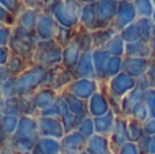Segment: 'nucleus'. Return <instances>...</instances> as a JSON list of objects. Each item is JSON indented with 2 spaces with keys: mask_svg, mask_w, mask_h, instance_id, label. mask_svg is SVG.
I'll return each instance as SVG.
<instances>
[{
  "mask_svg": "<svg viewBox=\"0 0 155 154\" xmlns=\"http://www.w3.org/2000/svg\"><path fill=\"white\" fill-rule=\"evenodd\" d=\"M2 98H11L16 95V78H10L8 81L3 82L2 86Z\"/></svg>",
  "mask_w": 155,
  "mask_h": 154,
  "instance_id": "obj_42",
  "label": "nucleus"
},
{
  "mask_svg": "<svg viewBox=\"0 0 155 154\" xmlns=\"http://www.w3.org/2000/svg\"><path fill=\"white\" fill-rule=\"evenodd\" d=\"M46 79L48 68L38 64H31L25 72L16 76V95L30 97L46 86Z\"/></svg>",
  "mask_w": 155,
  "mask_h": 154,
  "instance_id": "obj_2",
  "label": "nucleus"
},
{
  "mask_svg": "<svg viewBox=\"0 0 155 154\" xmlns=\"http://www.w3.org/2000/svg\"><path fill=\"white\" fill-rule=\"evenodd\" d=\"M154 38H155V26H154Z\"/></svg>",
  "mask_w": 155,
  "mask_h": 154,
  "instance_id": "obj_61",
  "label": "nucleus"
},
{
  "mask_svg": "<svg viewBox=\"0 0 155 154\" xmlns=\"http://www.w3.org/2000/svg\"><path fill=\"white\" fill-rule=\"evenodd\" d=\"M31 64H34V63L29 62V60L23 59V57H21V56L12 55L11 59H10V62L7 63L5 67H7L11 78H16V76H19L22 72H25V71H26Z\"/></svg>",
  "mask_w": 155,
  "mask_h": 154,
  "instance_id": "obj_32",
  "label": "nucleus"
},
{
  "mask_svg": "<svg viewBox=\"0 0 155 154\" xmlns=\"http://www.w3.org/2000/svg\"><path fill=\"white\" fill-rule=\"evenodd\" d=\"M143 127H144L146 135L155 136V119H148L147 122L143 124Z\"/></svg>",
  "mask_w": 155,
  "mask_h": 154,
  "instance_id": "obj_51",
  "label": "nucleus"
},
{
  "mask_svg": "<svg viewBox=\"0 0 155 154\" xmlns=\"http://www.w3.org/2000/svg\"><path fill=\"white\" fill-rule=\"evenodd\" d=\"M10 78H11V75H10V72H8L7 67H5V65H0V83L8 81Z\"/></svg>",
  "mask_w": 155,
  "mask_h": 154,
  "instance_id": "obj_54",
  "label": "nucleus"
},
{
  "mask_svg": "<svg viewBox=\"0 0 155 154\" xmlns=\"http://www.w3.org/2000/svg\"><path fill=\"white\" fill-rule=\"evenodd\" d=\"M125 48H127V42L121 38L120 34H116L114 37L110 40V42L107 44L105 49H106L112 56L125 57Z\"/></svg>",
  "mask_w": 155,
  "mask_h": 154,
  "instance_id": "obj_34",
  "label": "nucleus"
},
{
  "mask_svg": "<svg viewBox=\"0 0 155 154\" xmlns=\"http://www.w3.org/2000/svg\"><path fill=\"white\" fill-rule=\"evenodd\" d=\"M129 119H134V120H136V122L142 123V124H144V123L150 119L148 109H147V106H146V104L143 102V101L135 104V106L132 108L131 117H129Z\"/></svg>",
  "mask_w": 155,
  "mask_h": 154,
  "instance_id": "obj_38",
  "label": "nucleus"
},
{
  "mask_svg": "<svg viewBox=\"0 0 155 154\" xmlns=\"http://www.w3.org/2000/svg\"><path fill=\"white\" fill-rule=\"evenodd\" d=\"M125 57H142V59H150L151 57V45L146 41H136V42L127 44Z\"/></svg>",
  "mask_w": 155,
  "mask_h": 154,
  "instance_id": "obj_30",
  "label": "nucleus"
},
{
  "mask_svg": "<svg viewBox=\"0 0 155 154\" xmlns=\"http://www.w3.org/2000/svg\"><path fill=\"white\" fill-rule=\"evenodd\" d=\"M74 75L71 74V71H68L63 64L52 67L48 70V79H46V87H51L54 92L63 93L64 90H67V87L72 83Z\"/></svg>",
  "mask_w": 155,
  "mask_h": 154,
  "instance_id": "obj_8",
  "label": "nucleus"
},
{
  "mask_svg": "<svg viewBox=\"0 0 155 154\" xmlns=\"http://www.w3.org/2000/svg\"><path fill=\"white\" fill-rule=\"evenodd\" d=\"M146 78H147V82H148L150 89L155 90V62L154 60H151L150 67H148L147 72H146Z\"/></svg>",
  "mask_w": 155,
  "mask_h": 154,
  "instance_id": "obj_49",
  "label": "nucleus"
},
{
  "mask_svg": "<svg viewBox=\"0 0 155 154\" xmlns=\"http://www.w3.org/2000/svg\"><path fill=\"white\" fill-rule=\"evenodd\" d=\"M78 131L83 134L87 139L93 138L95 135V124H94V119L91 116H87L79 126H78Z\"/></svg>",
  "mask_w": 155,
  "mask_h": 154,
  "instance_id": "obj_41",
  "label": "nucleus"
},
{
  "mask_svg": "<svg viewBox=\"0 0 155 154\" xmlns=\"http://www.w3.org/2000/svg\"><path fill=\"white\" fill-rule=\"evenodd\" d=\"M0 7H4L5 10L12 12L18 18V14L21 12V10L25 5L22 3V0H0Z\"/></svg>",
  "mask_w": 155,
  "mask_h": 154,
  "instance_id": "obj_43",
  "label": "nucleus"
},
{
  "mask_svg": "<svg viewBox=\"0 0 155 154\" xmlns=\"http://www.w3.org/2000/svg\"><path fill=\"white\" fill-rule=\"evenodd\" d=\"M112 55L106 49H94L93 51V62L94 68H95V76L99 83L107 82L106 79V67Z\"/></svg>",
  "mask_w": 155,
  "mask_h": 154,
  "instance_id": "obj_21",
  "label": "nucleus"
},
{
  "mask_svg": "<svg viewBox=\"0 0 155 154\" xmlns=\"http://www.w3.org/2000/svg\"><path fill=\"white\" fill-rule=\"evenodd\" d=\"M82 7L83 5L79 3V0H54L51 14L60 26L76 29L79 27Z\"/></svg>",
  "mask_w": 155,
  "mask_h": 154,
  "instance_id": "obj_4",
  "label": "nucleus"
},
{
  "mask_svg": "<svg viewBox=\"0 0 155 154\" xmlns=\"http://www.w3.org/2000/svg\"><path fill=\"white\" fill-rule=\"evenodd\" d=\"M116 34H118V32L113 26L106 27V29H97L94 32H91L94 49H105Z\"/></svg>",
  "mask_w": 155,
  "mask_h": 154,
  "instance_id": "obj_28",
  "label": "nucleus"
},
{
  "mask_svg": "<svg viewBox=\"0 0 155 154\" xmlns=\"http://www.w3.org/2000/svg\"><path fill=\"white\" fill-rule=\"evenodd\" d=\"M79 26L88 32H94L98 29V16H97V3L86 4L82 7Z\"/></svg>",
  "mask_w": 155,
  "mask_h": 154,
  "instance_id": "obj_23",
  "label": "nucleus"
},
{
  "mask_svg": "<svg viewBox=\"0 0 155 154\" xmlns=\"http://www.w3.org/2000/svg\"><path fill=\"white\" fill-rule=\"evenodd\" d=\"M60 95L63 97V100L65 101V104L68 105L71 113L74 115L76 120V124L79 126L86 117L88 116V106L87 101H83L80 98H78L76 95H74L72 93H70L68 90H64L63 93H60Z\"/></svg>",
  "mask_w": 155,
  "mask_h": 154,
  "instance_id": "obj_15",
  "label": "nucleus"
},
{
  "mask_svg": "<svg viewBox=\"0 0 155 154\" xmlns=\"http://www.w3.org/2000/svg\"><path fill=\"white\" fill-rule=\"evenodd\" d=\"M150 145H151V136L150 135H144L142 138V141L137 142L140 154H150Z\"/></svg>",
  "mask_w": 155,
  "mask_h": 154,
  "instance_id": "obj_48",
  "label": "nucleus"
},
{
  "mask_svg": "<svg viewBox=\"0 0 155 154\" xmlns=\"http://www.w3.org/2000/svg\"><path fill=\"white\" fill-rule=\"evenodd\" d=\"M150 154H155V136H151V145H150Z\"/></svg>",
  "mask_w": 155,
  "mask_h": 154,
  "instance_id": "obj_57",
  "label": "nucleus"
},
{
  "mask_svg": "<svg viewBox=\"0 0 155 154\" xmlns=\"http://www.w3.org/2000/svg\"><path fill=\"white\" fill-rule=\"evenodd\" d=\"M38 131L41 138H52L57 141H61L65 135L61 119L57 117L38 116Z\"/></svg>",
  "mask_w": 155,
  "mask_h": 154,
  "instance_id": "obj_11",
  "label": "nucleus"
},
{
  "mask_svg": "<svg viewBox=\"0 0 155 154\" xmlns=\"http://www.w3.org/2000/svg\"><path fill=\"white\" fill-rule=\"evenodd\" d=\"M40 10H33V8H27L23 7L21 10V12L18 14V18H16V25L22 26L27 30H31L35 32V27H37V22H38V16H40Z\"/></svg>",
  "mask_w": 155,
  "mask_h": 154,
  "instance_id": "obj_25",
  "label": "nucleus"
},
{
  "mask_svg": "<svg viewBox=\"0 0 155 154\" xmlns=\"http://www.w3.org/2000/svg\"><path fill=\"white\" fill-rule=\"evenodd\" d=\"M80 56H82V51H80L79 46H78L76 44L72 41V42H71L70 45L65 46L64 51H63V62H61V64L64 65L68 71H71V74H72V71L75 70L78 63H79Z\"/></svg>",
  "mask_w": 155,
  "mask_h": 154,
  "instance_id": "obj_27",
  "label": "nucleus"
},
{
  "mask_svg": "<svg viewBox=\"0 0 155 154\" xmlns=\"http://www.w3.org/2000/svg\"><path fill=\"white\" fill-rule=\"evenodd\" d=\"M25 7L33 8V10H42V0H22Z\"/></svg>",
  "mask_w": 155,
  "mask_h": 154,
  "instance_id": "obj_52",
  "label": "nucleus"
},
{
  "mask_svg": "<svg viewBox=\"0 0 155 154\" xmlns=\"http://www.w3.org/2000/svg\"><path fill=\"white\" fill-rule=\"evenodd\" d=\"M110 146H112L114 154L117 153V150L120 149L123 145H125L128 141V119L124 116H117L114 128H113L112 134L109 136Z\"/></svg>",
  "mask_w": 155,
  "mask_h": 154,
  "instance_id": "obj_17",
  "label": "nucleus"
},
{
  "mask_svg": "<svg viewBox=\"0 0 155 154\" xmlns=\"http://www.w3.org/2000/svg\"><path fill=\"white\" fill-rule=\"evenodd\" d=\"M70 93L76 95L78 98L83 101H88L97 92L101 90V85L97 79H90V78H80V79H74L72 83L67 87Z\"/></svg>",
  "mask_w": 155,
  "mask_h": 154,
  "instance_id": "obj_12",
  "label": "nucleus"
},
{
  "mask_svg": "<svg viewBox=\"0 0 155 154\" xmlns=\"http://www.w3.org/2000/svg\"><path fill=\"white\" fill-rule=\"evenodd\" d=\"M99 85H101V90L106 93L107 97L121 102V100L136 87L137 79L132 78V76H129L128 74H125L123 71L118 75H116L114 78Z\"/></svg>",
  "mask_w": 155,
  "mask_h": 154,
  "instance_id": "obj_6",
  "label": "nucleus"
},
{
  "mask_svg": "<svg viewBox=\"0 0 155 154\" xmlns=\"http://www.w3.org/2000/svg\"><path fill=\"white\" fill-rule=\"evenodd\" d=\"M86 153L87 154H114L112 146H110L109 138L102 135H97V134L93 138L88 139Z\"/></svg>",
  "mask_w": 155,
  "mask_h": 154,
  "instance_id": "obj_24",
  "label": "nucleus"
},
{
  "mask_svg": "<svg viewBox=\"0 0 155 154\" xmlns=\"http://www.w3.org/2000/svg\"><path fill=\"white\" fill-rule=\"evenodd\" d=\"M72 75L75 79H80V78L97 79L95 68H94V62H93V51L83 52L76 68L72 71Z\"/></svg>",
  "mask_w": 155,
  "mask_h": 154,
  "instance_id": "obj_20",
  "label": "nucleus"
},
{
  "mask_svg": "<svg viewBox=\"0 0 155 154\" xmlns=\"http://www.w3.org/2000/svg\"><path fill=\"white\" fill-rule=\"evenodd\" d=\"M146 135L144 127L142 123L136 122L134 119H128V141L137 143L142 141V138Z\"/></svg>",
  "mask_w": 155,
  "mask_h": 154,
  "instance_id": "obj_35",
  "label": "nucleus"
},
{
  "mask_svg": "<svg viewBox=\"0 0 155 154\" xmlns=\"http://www.w3.org/2000/svg\"><path fill=\"white\" fill-rule=\"evenodd\" d=\"M143 102L146 104V106H147V109H148L150 119H155V90L154 89H148L147 92H146Z\"/></svg>",
  "mask_w": 155,
  "mask_h": 154,
  "instance_id": "obj_44",
  "label": "nucleus"
},
{
  "mask_svg": "<svg viewBox=\"0 0 155 154\" xmlns=\"http://www.w3.org/2000/svg\"><path fill=\"white\" fill-rule=\"evenodd\" d=\"M120 0H99L97 3V16H98V29H106L113 26L117 16Z\"/></svg>",
  "mask_w": 155,
  "mask_h": 154,
  "instance_id": "obj_10",
  "label": "nucleus"
},
{
  "mask_svg": "<svg viewBox=\"0 0 155 154\" xmlns=\"http://www.w3.org/2000/svg\"><path fill=\"white\" fill-rule=\"evenodd\" d=\"M63 51L64 48L56 40L38 41L34 56H33V63L42 65L48 70L60 65L63 62Z\"/></svg>",
  "mask_w": 155,
  "mask_h": 154,
  "instance_id": "obj_5",
  "label": "nucleus"
},
{
  "mask_svg": "<svg viewBox=\"0 0 155 154\" xmlns=\"http://www.w3.org/2000/svg\"><path fill=\"white\" fill-rule=\"evenodd\" d=\"M68 154H87V153H86V150H84V152H80V153H68Z\"/></svg>",
  "mask_w": 155,
  "mask_h": 154,
  "instance_id": "obj_58",
  "label": "nucleus"
},
{
  "mask_svg": "<svg viewBox=\"0 0 155 154\" xmlns=\"http://www.w3.org/2000/svg\"><path fill=\"white\" fill-rule=\"evenodd\" d=\"M116 154H140V152H139V146H137V143L127 142L125 145H123V146L117 150Z\"/></svg>",
  "mask_w": 155,
  "mask_h": 154,
  "instance_id": "obj_47",
  "label": "nucleus"
},
{
  "mask_svg": "<svg viewBox=\"0 0 155 154\" xmlns=\"http://www.w3.org/2000/svg\"><path fill=\"white\" fill-rule=\"evenodd\" d=\"M0 25L14 27L16 25V15H14L8 10H5L4 7H0Z\"/></svg>",
  "mask_w": 155,
  "mask_h": 154,
  "instance_id": "obj_45",
  "label": "nucleus"
},
{
  "mask_svg": "<svg viewBox=\"0 0 155 154\" xmlns=\"http://www.w3.org/2000/svg\"><path fill=\"white\" fill-rule=\"evenodd\" d=\"M136 25L139 27V34L140 40L146 41V42H151L154 38V21L153 18H137Z\"/></svg>",
  "mask_w": 155,
  "mask_h": 154,
  "instance_id": "obj_33",
  "label": "nucleus"
},
{
  "mask_svg": "<svg viewBox=\"0 0 155 154\" xmlns=\"http://www.w3.org/2000/svg\"><path fill=\"white\" fill-rule=\"evenodd\" d=\"M38 41L40 40L35 35V32L15 25L12 27V35H11L8 46H10L12 55L21 56L33 63V56H34Z\"/></svg>",
  "mask_w": 155,
  "mask_h": 154,
  "instance_id": "obj_3",
  "label": "nucleus"
},
{
  "mask_svg": "<svg viewBox=\"0 0 155 154\" xmlns=\"http://www.w3.org/2000/svg\"><path fill=\"white\" fill-rule=\"evenodd\" d=\"M12 35V27L0 25V46H8Z\"/></svg>",
  "mask_w": 155,
  "mask_h": 154,
  "instance_id": "obj_46",
  "label": "nucleus"
},
{
  "mask_svg": "<svg viewBox=\"0 0 155 154\" xmlns=\"http://www.w3.org/2000/svg\"><path fill=\"white\" fill-rule=\"evenodd\" d=\"M61 147H63V154L68 153H80L84 152L87 147L88 139L83 135L80 131H72L64 135V138L61 139Z\"/></svg>",
  "mask_w": 155,
  "mask_h": 154,
  "instance_id": "obj_16",
  "label": "nucleus"
},
{
  "mask_svg": "<svg viewBox=\"0 0 155 154\" xmlns=\"http://www.w3.org/2000/svg\"><path fill=\"white\" fill-rule=\"evenodd\" d=\"M26 154H30V153H26Z\"/></svg>",
  "mask_w": 155,
  "mask_h": 154,
  "instance_id": "obj_63",
  "label": "nucleus"
},
{
  "mask_svg": "<svg viewBox=\"0 0 155 154\" xmlns=\"http://www.w3.org/2000/svg\"><path fill=\"white\" fill-rule=\"evenodd\" d=\"M74 34H75V29H67V27L60 26L59 30H57V34L54 40L63 46L65 48L67 45H70L74 41Z\"/></svg>",
  "mask_w": 155,
  "mask_h": 154,
  "instance_id": "obj_40",
  "label": "nucleus"
},
{
  "mask_svg": "<svg viewBox=\"0 0 155 154\" xmlns=\"http://www.w3.org/2000/svg\"><path fill=\"white\" fill-rule=\"evenodd\" d=\"M116 120H117V115L110 109L106 115L99 116L94 119V124H95V134L97 135H102V136H107L109 138L112 134L113 128H114Z\"/></svg>",
  "mask_w": 155,
  "mask_h": 154,
  "instance_id": "obj_22",
  "label": "nucleus"
},
{
  "mask_svg": "<svg viewBox=\"0 0 155 154\" xmlns=\"http://www.w3.org/2000/svg\"><path fill=\"white\" fill-rule=\"evenodd\" d=\"M11 56H12V52L10 46H0V65H7Z\"/></svg>",
  "mask_w": 155,
  "mask_h": 154,
  "instance_id": "obj_50",
  "label": "nucleus"
},
{
  "mask_svg": "<svg viewBox=\"0 0 155 154\" xmlns=\"http://www.w3.org/2000/svg\"><path fill=\"white\" fill-rule=\"evenodd\" d=\"M0 154H19L11 146L10 142H5V143H2V150H0Z\"/></svg>",
  "mask_w": 155,
  "mask_h": 154,
  "instance_id": "obj_53",
  "label": "nucleus"
},
{
  "mask_svg": "<svg viewBox=\"0 0 155 154\" xmlns=\"http://www.w3.org/2000/svg\"><path fill=\"white\" fill-rule=\"evenodd\" d=\"M132 3L136 8L139 18H153L155 11V4L153 0H134Z\"/></svg>",
  "mask_w": 155,
  "mask_h": 154,
  "instance_id": "obj_36",
  "label": "nucleus"
},
{
  "mask_svg": "<svg viewBox=\"0 0 155 154\" xmlns=\"http://www.w3.org/2000/svg\"><path fill=\"white\" fill-rule=\"evenodd\" d=\"M59 93L54 92L53 89L51 87H42L40 89L38 92H35L33 95H30L29 100L30 104H31V112H33V116L38 117V115L41 112L46 111L48 108H51L54 102L57 101L59 98Z\"/></svg>",
  "mask_w": 155,
  "mask_h": 154,
  "instance_id": "obj_9",
  "label": "nucleus"
},
{
  "mask_svg": "<svg viewBox=\"0 0 155 154\" xmlns=\"http://www.w3.org/2000/svg\"><path fill=\"white\" fill-rule=\"evenodd\" d=\"M19 124V117L10 116V115H2L0 119V134H2V143H5L15 134Z\"/></svg>",
  "mask_w": 155,
  "mask_h": 154,
  "instance_id": "obj_29",
  "label": "nucleus"
},
{
  "mask_svg": "<svg viewBox=\"0 0 155 154\" xmlns=\"http://www.w3.org/2000/svg\"><path fill=\"white\" fill-rule=\"evenodd\" d=\"M150 45H151V57H150V60H154L155 62V38L151 40Z\"/></svg>",
  "mask_w": 155,
  "mask_h": 154,
  "instance_id": "obj_55",
  "label": "nucleus"
},
{
  "mask_svg": "<svg viewBox=\"0 0 155 154\" xmlns=\"http://www.w3.org/2000/svg\"><path fill=\"white\" fill-rule=\"evenodd\" d=\"M38 131V117L35 116H22L15 134L8 142L19 154L31 153L37 142L40 141Z\"/></svg>",
  "mask_w": 155,
  "mask_h": 154,
  "instance_id": "obj_1",
  "label": "nucleus"
},
{
  "mask_svg": "<svg viewBox=\"0 0 155 154\" xmlns=\"http://www.w3.org/2000/svg\"><path fill=\"white\" fill-rule=\"evenodd\" d=\"M124 67V57H117V56H110L109 62H107L106 67V79L114 78L116 75H118L120 72H123Z\"/></svg>",
  "mask_w": 155,
  "mask_h": 154,
  "instance_id": "obj_37",
  "label": "nucleus"
},
{
  "mask_svg": "<svg viewBox=\"0 0 155 154\" xmlns=\"http://www.w3.org/2000/svg\"><path fill=\"white\" fill-rule=\"evenodd\" d=\"M87 106H88V116H91L93 119L104 116V115H106L107 112L112 109L106 93L102 92V90L97 92L95 94L87 101Z\"/></svg>",
  "mask_w": 155,
  "mask_h": 154,
  "instance_id": "obj_18",
  "label": "nucleus"
},
{
  "mask_svg": "<svg viewBox=\"0 0 155 154\" xmlns=\"http://www.w3.org/2000/svg\"><path fill=\"white\" fill-rule=\"evenodd\" d=\"M74 42L79 46V49L83 52H91L94 51L93 45V37H91V32L83 29V27H76L75 34H74Z\"/></svg>",
  "mask_w": 155,
  "mask_h": 154,
  "instance_id": "obj_31",
  "label": "nucleus"
},
{
  "mask_svg": "<svg viewBox=\"0 0 155 154\" xmlns=\"http://www.w3.org/2000/svg\"><path fill=\"white\" fill-rule=\"evenodd\" d=\"M118 34L121 35V38H123L124 41H125L127 44H131V42H136V41L140 40V34H139V27H137L136 22L132 25H129V26H127L124 30H121Z\"/></svg>",
  "mask_w": 155,
  "mask_h": 154,
  "instance_id": "obj_39",
  "label": "nucleus"
},
{
  "mask_svg": "<svg viewBox=\"0 0 155 154\" xmlns=\"http://www.w3.org/2000/svg\"><path fill=\"white\" fill-rule=\"evenodd\" d=\"M120 2H134V0H120Z\"/></svg>",
  "mask_w": 155,
  "mask_h": 154,
  "instance_id": "obj_60",
  "label": "nucleus"
},
{
  "mask_svg": "<svg viewBox=\"0 0 155 154\" xmlns=\"http://www.w3.org/2000/svg\"><path fill=\"white\" fill-rule=\"evenodd\" d=\"M30 154H63L61 142L52 138H40Z\"/></svg>",
  "mask_w": 155,
  "mask_h": 154,
  "instance_id": "obj_26",
  "label": "nucleus"
},
{
  "mask_svg": "<svg viewBox=\"0 0 155 154\" xmlns=\"http://www.w3.org/2000/svg\"><path fill=\"white\" fill-rule=\"evenodd\" d=\"M137 18H139V15H137V12H136V8H135L134 3L132 2H120L117 16H116V19H114L113 27L120 33L121 30H124L127 26L135 23V22L137 21Z\"/></svg>",
  "mask_w": 155,
  "mask_h": 154,
  "instance_id": "obj_14",
  "label": "nucleus"
},
{
  "mask_svg": "<svg viewBox=\"0 0 155 154\" xmlns=\"http://www.w3.org/2000/svg\"><path fill=\"white\" fill-rule=\"evenodd\" d=\"M60 25L54 19L52 14L44 12L41 11L40 16H38L37 27H35V35L40 41H48V40H54L57 34Z\"/></svg>",
  "mask_w": 155,
  "mask_h": 154,
  "instance_id": "obj_13",
  "label": "nucleus"
},
{
  "mask_svg": "<svg viewBox=\"0 0 155 154\" xmlns=\"http://www.w3.org/2000/svg\"><path fill=\"white\" fill-rule=\"evenodd\" d=\"M99 0H79V3L82 5H86V4H95V3H98Z\"/></svg>",
  "mask_w": 155,
  "mask_h": 154,
  "instance_id": "obj_56",
  "label": "nucleus"
},
{
  "mask_svg": "<svg viewBox=\"0 0 155 154\" xmlns=\"http://www.w3.org/2000/svg\"><path fill=\"white\" fill-rule=\"evenodd\" d=\"M153 21H154V23H155V11H154V15H153Z\"/></svg>",
  "mask_w": 155,
  "mask_h": 154,
  "instance_id": "obj_59",
  "label": "nucleus"
},
{
  "mask_svg": "<svg viewBox=\"0 0 155 154\" xmlns=\"http://www.w3.org/2000/svg\"><path fill=\"white\" fill-rule=\"evenodd\" d=\"M153 2H154V4H155V0H153Z\"/></svg>",
  "mask_w": 155,
  "mask_h": 154,
  "instance_id": "obj_62",
  "label": "nucleus"
},
{
  "mask_svg": "<svg viewBox=\"0 0 155 154\" xmlns=\"http://www.w3.org/2000/svg\"><path fill=\"white\" fill-rule=\"evenodd\" d=\"M150 59H142V57H124L123 71L135 79H140L146 75L148 67H150Z\"/></svg>",
  "mask_w": 155,
  "mask_h": 154,
  "instance_id": "obj_19",
  "label": "nucleus"
},
{
  "mask_svg": "<svg viewBox=\"0 0 155 154\" xmlns=\"http://www.w3.org/2000/svg\"><path fill=\"white\" fill-rule=\"evenodd\" d=\"M2 115H10L19 119L22 116H33L29 97L15 95L11 98H2Z\"/></svg>",
  "mask_w": 155,
  "mask_h": 154,
  "instance_id": "obj_7",
  "label": "nucleus"
}]
</instances>
